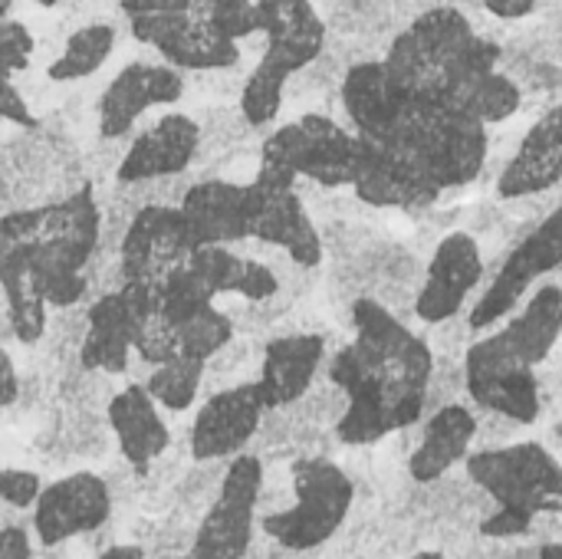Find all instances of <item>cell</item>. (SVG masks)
Masks as SVG:
<instances>
[{
	"instance_id": "f546056e",
	"label": "cell",
	"mask_w": 562,
	"mask_h": 559,
	"mask_svg": "<svg viewBox=\"0 0 562 559\" xmlns=\"http://www.w3.org/2000/svg\"><path fill=\"white\" fill-rule=\"evenodd\" d=\"M520 99H524L520 86L510 76L497 72V66H494V69L468 72L441 102L477 119V122H484V125H497L520 109Z\"/></svg>"
},
{
	"instance_id": "e0dca14e",
	"label": "cell",
	"mask_w": 562,
	"mask_h": 559,
	"mask_svg": "<svg viewBox=\"0 0 562 559\" xmlns=\"http://www.w3.org/2000/svg\"><path fill=\"white\" fill-rule=\"evenodd\" d=\"M184 96V72L168 63H128L102 89L95 102L99 138L115 142L155 105H175Z\"/></svg>"
},
{
	"instance_id": "4dcf8cb0",
	"label": "cell",
	"mask_w": 562,
	"mask_h": 559,
	"mask_svg": "<svg viewBox=\"0 0 562 559\" xmlns=\"http://www.w3.org/2000/svg\"><path fill=\"white\" fill-rule=\"evenodd\" d=\"M115 49V26L109 23H86V26H76L59 56L46 66V79L49 82H79V79H89L95 76L105 59L112 56Z\"/></svg>"
},
{
	"instance_id": "ffe728a7",
	"label": "cell",
	"mask_w": 562,
	"mask_h": 559,
	"mask_svg": "<svg viewBox=\"0 0 562 559\" xmlns=\"http://www.w3.org/2000/svg\"><path fill=\"white\" fill-rule=\"evenodd\" d=\"M201 148V128L184 112L161 115L151 128L138 132L115 165L119 185H148L175 178L191 168Z\"/></svg>"
},
{
	"instance_id": "e575fe53",
	"label": "cell",
	"mask_w": 562,
	"mask_h": 559,
	"mask_svg": "<svg viewBox=\"0 0 562 559\" xmlns=\"http://www.w3.org/2000/svg\"><path fill=\"white\" fill-rule=\"evenodd\" d=\"M175 339H178L181 356H191V359L207 366L211 359H217L234 343V320L211 303L201 313H194L191 320H184L175 329Z\"/></svg>"
},
{
	"instance_id": "f35d334b",
	"label": "cell",
	"mask_w": 562,
	"mask_h": 559,
	"mask_svg": "<svg viewBox=\"0 0 562 559\" xmlns=\"http://www.w3.org/2000/svg\"><path fill=\"white\" fill-rule=\"evenodd\" d=\"M33 49H36V40H33V33L26 30V23L7 16V20L0 23V72L16 76L20 69H26Z\"/></svg>"
},
{
	"instance_id": "277c9868",
	"label": "cell",
	"mask_w": 562,
	"mask_h": 559,
	"mask_svg": "<svg viewBox=\"0 0 562 559\" xmlns=\"http://www.w3.org/2000/svg\"><path fill=\"white\" fill-rule=\"evenodd\" d=\"M382 142L402 148L441 194L471 185L487 161V125L438 99H408Z\"/></svg>"
},
{
	"instance_id": "ba28073f",
	"label": "cell",
	"mask_w": 562,
	"mask_h": 559,
	"mask_svg": "<svg viewBox=\"0 0 562 559\" xmlns=\"http://www.w3.org/2000/svg\"><path fill=\"white\" fill-rule=\"evenodd\" d=\"M267 465L254 451H240L227 461L224 481L211 507L194 527L191 554L198 559H240L257 537V501Z\"/></svg>"
},
{
	"instance_id": "7a4b0ae2",
	"label": "cell",
	"mask_w": 562,
	"mask_h": 559,
	"mask_svg": "<svg viewBox=\"0 0 562 559\" xmlns=\"http://www.w3.org/2000/svg\"><path fill=\"white\" fill-rule=\"evenodd\" d=\"M30 270L43 300L56 310L76 306L89 293V264L102 241V211L89 185L59 201L16 208Z\"/></svg>"
},
{
	"instance_id": "836d02e7",
	"label": "cell",
	"mask_w": 562,
	"mask_h": 559,
	"mask_svg": "<svg viewBox=\"0 0 562 559\" xmlns=\"http://www.w3.org/2000/svg\"><path fill=\"white\" fill-rule=\"evenodd\" d=\"M224 468H227V461H191V468H184V474L175 481L165 514L198 527L201 514L211 507V501L221 491Z\"/></svg>"
},
{
	"instance_id": "9f6ffc18",
	"label": "cell",
	"mask_w": 562,
	"mask_h": 559,
	"mask_svg": "<svg viewBox=\"0 0 562 559\" xmlns=\"http://www.w3.org/2000/svg\"><path fill=\"white\" fill-rule=\"evenodd\" d=\"M175 559H198L194 554H184V557H175Z\"/></svg>"
},
{
	"instance_id": "681fc988",
	"label": "cell",
	"mask_w": 562,
	"mask_h": 559,
	"mask_svg": "<svg viewBox=\"0 0 562 559\" xmlns=\"http://www.w3.org/2000/svg\"><path fill=\"white\" fill-rule=\"evenodd\" d=\"M283 559H323V550H300V554H296V550H290Z\"/></svg>"
},
{
	"instance_id": "74e56055",
	"label": "cell",
	"mask_w": 562,
	"mask_h": 559,
	"mask_svg": "<svg viewBox=\"0 0 562 559\" xmlns=\"http://www.w3.org/2000/svg\"><path fill=\"white\" fill-rule=\"evenodd\" d=\"M533 521H537V514H530V511H520V507H494L481 524H477V534L484 537V540H530V534H533Z\"/></svg>"
},
{
	"instance_id": "4fadbf2b",
	"label": "cell",
	"mask_w": 562,
	"mask_h": 559,
	"mask_svg": "<svg viewBox=\"0 0 562 559\" xmlns=\"http://www.w3.org/2000/svg\"><path fill=\"white\" fill-rule=\"evenodd\" d=\"M557 267H562V208H557L550 217H543L530 231V237H524L510 250V257L491 280V287L477 297L471 320H468L471 329H491L494 323L507 320L514 306L527 297V290L547 273H553Z\"/></svg>"
},
{
	"instance_id": "bcb514c9",
	"label": "cell",
	"mask_w": 562,
	"mask_h": 559,
	"mask_svg": "<svg viewBox=\"0 0 562 559\" xmlns=\"http://www.w3.org/2000/svg\"><path fill=\"white\" fill-rule=\"evenodd\" d=\"M92 559H145V547L142 544H105L102 550H95V557Z\"/></svg>"
},
{
	"instance_id": "ee69618b",
	"label": "cell",
	"mask_w": 562,
	"mask_h": 559,
	"mask_svg": "<svg viewBox=\"0 0 562 559\" xmlns=\"http://www.w3.org/2000/svg\"><path fill=\"white\" fill-rule=\"evenodd\" d=\"M188 0H119V10L125 16H138V13H168V10H184Z\"/></svg>"
},
{
	"instance_id": "7c38bea8",
	"label": "cell",
	"mask_w": 562,
	"mask_h": 559,
	"mask_svg": "<svg viewBox=\"0 0 562 559\" xmlns=\"http://www.w3.org/2000/svg\"><path fill=\"white\" fill-rule=\"evenodd\" d=\"M112 511L115 501L105 478L95 471H72L40 491L30 527L40 547H63L76 537H92L105 530Z\"/></svg>"
},
{
	"instance_id": "9a60e30c",
	"label": "cell",
	"mask_w": 562,
	"mask_h": 559,
	"mask_svg": "<svg viewBox=\"0 0 562 559\" xmlns=\"http://www.w3.org/2000/svg\"><path fill=\"white\" fill-rule=\"evenodd\" d=\"M188 254L191 244L178 204H142L119 237V283L138 280L158 287L188 260Z\"/></svg>"
},
{
	"instance_id": "30bf717a",
	"label": "cell",
	"mask_w": 562,
	"mask_h": 559,
	"mask_svg": "<svg viewBox=\"0 0 562 559\" xmlns=\"http://www.w3.org/2000/svg\"><path fill=\"white\" fill-rule=\"evenodd\" d=\"M151 313H155V287L138 280H122L119 287L95 297L86 310V329L79 339L82 372H95V376L128 372L135 336Z\"/></svg>"
},
{
	"instance_id": "816d5d0a",
	"label": "cell",
	"mask_w": 562,
	"mask_h": 559,
	"mask_svg": "<svg viewBox=\"0 0 562 559\" xmlns=\"http://www.w3.org/2000/svg\"><path fill=\"white\" fill-rule=\"evenodd\" d=\"M33 559H66V557L59 554V547H43V554H40V557L33 554Z\"/></svg>"
},
{
	"instance_id": "6f0895ef",
	"label": "cell",
	"mask_w": 562,
	"mask_h": 559,
	"mask_svg": "<svg viewBox=\"0 0 562 559\" xmlns=\"http://www.w3.org/2000/svg\"><path fill=\"white\" fill-rule=\"evenodd\" d=\"M0 320H3V313H0Z\"/></svg>"
},
{
	"instance_id": "ac0fdd59",
	"label": "cell",
	"mask_w": 562,
	"mask_h": 559,
	"mask_svg": "<svg viewBox=\"0 0 562 559\" xmlns=\"http://www.w3.org/2000/svg\"><path fill=\"white\" fill-rule=\"evenodd\" d=\"M356 161L349 175V188L359 201L372 208H428L441 198L438 188L428 185V178L405 158L402 148L382 138H362L356 135Z\"/></svg>"
},
{
	"instance_id": "c3c4849f",
	"label": "cell",
	"mask_w": 562,
	"mask_h": 559,
	"mask_svg": "<svg viewBox=\"0 0 562 559\" xmlns=\"http://www.w3.org/2000/svg\"><path fill=\"white\" fill-rule=\"evenodd\" d=\"M405 559H448V554H445V550H438V547H422V550L408 554Z\"/></svg>"
},
{
	"instance_id": "3957f363",
	"label": "cell",
	"mask_w": 562,
	"mask_h": 559,
	"mask_svg": "<svg viewBox=\"0 0 562 559\" xmlns=\"http://www.w3.org/2000/svg\"><path fill=\"white\" fill-rule=\"evenodd\" d=\"M382 63L408 99L441 102L468 72L494 69L501 46L474 33L471 20L454 3H441L415 16L412 26L392 40Z\"/></svg>"
},
{
	"instance_id": "11a10c76",
	"label": "cell",
	"mask_w": 562,
	"mask_h": 559,
	"mask_svg": "<svg viewBox=\"0 0 562 559\" xmlns=\"http://www.w3.org/2000/svg\"><path fill=\"white\" fill-rule=\"evenodd\" d=\"M445 3H454L458 7V3H481V0H445Z\"/></svg>"
},
{
	"instance_id": "f5cc1de1",
	"label": "cell",
	"mask_w": 562,
	"mask_h": 559,
	"mask_svg": "<svg viewBox=\"0 0 562 559\" xmlns=\"http://www.w3.org/2000/svg\"><path fill=\"white\" fill-rule=\"evenodd\" d=\"M10 10H13V0H0V23L10 16Z\"/></svg>"
},
{
	"instance_id": "ab89813d",
	"label": "cell",
	"mask_w": 562,
	"mask_h": 559,
	"mask_svg": "<svg viewBox=\"0 0 562 559\" xmlns=\"http://www.w3.org/2000/svg\"><path fill=\"white\" fill-rule=\"evenodd\" d=\"M43 491V478L26 468H0V507L30 511Z\"/></svg>"
},
{
	"instance_id": "f1b7e54d",
	"label": "cell",
	"mask_w": 562,
	"mask_h": 559,
	"mask_svg": "<svg viewBox=\"0 0 562 559\" xmlns=\"http://www.w3.org/2000/svg\"><path fill=\"white\" fill-rule=\"evenodd\" d=\"M188 264L198 270L214 297L234 293L250 303H263L273 300V293L280 290V280L267 264L240 257L234 254V247H198L188 254Z\"/></svg>"
},
{
	"instance_id": "d4e9b609",
	"label": "cell",
	"mask_w": 562,
	"mask_h": 559,
	"mask_svg": "<svg viewBox=\"0 0 562 559\" xmlns=\"http://www.w3.org/2000/svg\"><path fill=\"white\" fill-rule=\"evenodd\" d=\"M474 441H477V415L468 405L448 402L428 412L422 425V438L408 455V478L415 484H428L451 474L471 455Z\"/></svg>"
},
{
	"instance_id": "60d3db41",
	"label": "cell",
	"mask_w": 562,
	"mask_h": 559,
	"mask_svg": "<svg viewBox=\"0 0 562 559\" xmlns=\"http://www.w3.org/2000/svg\"><path fill=\"white\" fill-rule=\"evenodd\" d=\"M0 119H7L10 125H20V128L40 125L30 102L23 99V92L13 86V76H7V72H0Z\"/></svg>"
},
{
	"instance_id": "f6af8a7d",
	"label": "cell",
	"mask_w": 562,
	"mask_h": 559,
	"mask_svg": "<svg viewBox=\"0 0 562 559\" xmlns=\"http://www.w3.org/2000/svg\"><path fill=\"white\" fill-rule=\"evenodd\" d=\"M481 7H487L501 20H520L527 13H533L537 0H481Z\"/></svg>"
},
{
	"instance_id": "9c48e42d",
	"label": "cell",
	"mask_w": 562,
	"mask_h": 559,
	"mask_svg": "<svg viewBox=\"0 0 562 559\" xmlns=\"http://www.w3.org/2000/svg\"><path fill=\"white\" fill-rule=\"evenodd\" d=\"M244 211H247V241L280 247L303 270L323 264L319 231L293 178H280L257 168L254 181L244 185Z\"/></svg>"
},
{
	"instance_id": "7bdbcfd3",
	"label": "cell",
	"mask_w": 562,
	"mask_h": 559,
	"mask_svg": "<svg viewBox=\"0 0 562 559\" xmlns=\"http://www.w3.org/2000/svg\"><path fill=\"white\" fill-rule=\"evenodd\" d=\"M20 399V372L10 353L0 346V409H10Z\"/></svg>"
},
{
	"instance_id": "7dc6e473",
	"label": "cell",
	"mask_w": 562,
	"mask_h": 559,
	"mask_svg": "<svg viewBox=\"0 0 562 559\" xmlns=\"http://www.w3.org/2000/svg\"><path fill=\"white\" fill-rule=\"evenodd\" d=\"M537 559H562V540H540L537 544Z\"/></svg>"
},
{
	"instance_id": "db71d44e",
	"label": "cell",
	"mask_w": 562,
	"mask_h": 559,
	"mask_svg": "<svg viewBox=\"0 0 562 559\" xmlns=\"http://www.w3.org/2000/svg\"><path fill=\"white\" fill-rule=\"evenodd\" d=\"M33 3H36V7H46V10H49V7H59L63 0H33Z\"/></svg>"
},
{
	"instance_id": "cb8c5ba5",
	"label": "cell",
	"mask_w": 562,
	"mask_h": 559,
	"mask_svg": "<svg viewBox=\"0 0 562 559\" xmlns=\"http://www.w3.org/2000/svg\"><path fill=\"white\" fill-rule=\"evenodd\" d=\"M326 359V339L316 333H293L277 336L263 346L260 359V395L267 409H290L296 405L313 385Z\"/></svg>"
},
{
	"instance_id": "8992f818",
	"label": "cell",
	"mask_w": 562,
	"mask_h": 559,
	"mask_svg": "<svg viewBox=\"0 0 562 559\" xmlns=\"http://www.w3.org/2000/svg\"><path fill=\"white\" fill-rule=\"evenodd\" d=\"M356 145L352 128L323 112H306L263 138L257 168L293 181L306 178L319 188H349Z\"/></svg>"
},
{
	"instance_id": "f907efd6",
	"label": "cell",
	"mask_w": 562,
	"mask_h": 559,
	"mask_svg": "<svg viewBox=\"0 0 562 559\" xmlns=\"http://www.w3.org/2000/svg\"><path fill=\"white\" fill-rule=\"evenodd\" d=\"M553 514H557V517L562 514V465H560V478H557V497H553Z\"/></svg>"
},
{
	"instance_id": "7402d4cb",
	"label": "cell",
	"mask_w": 562,
	"mask_h": 559,
	"mask_svg": "<svg viewBox=\"0 0 562 559\" xmlns=\"http://www.w3.org/2000/svg\"><path fill=\"white\" fill-rule=\"evenodd\" d=\"M191 250L198 247H234L247 241L244 185L207 178L191 185L178 201Z\"/></svg>"
},
{
	"instance_id": "484cf974",
	"label": "cell",
	"mask_w": 562,
	"mask_h": 559,
	"mask_svg": "<svg viewBox=\"0 0 562 559\" xmlns=\"http://www.w3.org/2000/svg\"><path fill=\"white\" fill-rule=\"evenodd\" d=\"M562 181V105L543 112L524 135L517 155L497 178V194L507 201L550 191Z\"/></svg>"
},
{
	"instance_id": "603a6c76",
	"label": "cell",
	"mask_w": 562,
	"mask_h": 559,
	"mask_svg": "<svg viewBox=\"0 0 562 559\" xmlns=\"http://www.w3.org/2000/svg\"><path fill=\"white\" fill-rule=\"evenodd\" d=\"M263 56L280 63L290 76L313 66L326 49V23L313 0H257Z\"/></svg>"
},
{
	"instance_id": "8d00e7d4",
	"label": "cell",
	"mask_w": 562,
	"mask_h": 559,
	"mask_svg": "<svg viewBox=\"0 0 562 559\" xmlns=\"http://www.w3.org/2000/svg\"><path fill=\"white\" fill-rule=\"evenodd\" d=\"M211 26L217 33H224L227 40H234V43L260 33L257 0H217L214 10H211Z\"/></svg>"
},
{
	"instance_id": "d6a6232c",
	"label": "cell",
	"mask_w": 562,
	"mask_h": 559,
	"mask_svg": "<svg viewBox=\"0 0 562 559\" xmlns=\"http://www.w3.org/2000/svg\"><path fill=\"white\" fill-rule=\"evenodd\" d=\"M290 72L273 63L270 56H260L257 66L250 69L244 89H240V115L254 128H267L280 109H283V92H286Z\"/></svg>"
},
{
	"instance_id": "52a82bcc",
	"label": "cell",
	"mask_w": 562,
	"mask_h": 559,
	"mask_svg": "<svg viewBox=\"0 0 562 559\" xmlns=\"http://www.w3.org/2000/svg\"><path fill=\"white\" fill-rule=\"evenodd\" d=\"M468 478L501 507L553 514L560 461L540 441H507L477 448L464 458Z\"/></svg>"
},
{
	"instance_id": "8fae6325",
	"label": "cell",
	"mask_w": 562,
	"mask_h": 559,
	"mask_svg": "<svg viewBox=\"0 0 562 559\" xmlns=\"http://www.w3.org/2000/svg\"><path fill=\"white\" fill-rule=\"evenodd\" d=\"M464 392L484 412L533 425L543 412L537 369L510 356L491 333L464 353Z\"/></svg>"
},
{
	"instance_id": "4316f807",
	"label": "cell",
	"mask_w": 562,
	"mask_h": 559,
	"mask_svg": "<svg viewBox=\"0 0 562 559\" xmlns=\"http://www.w3.org/2000/svg\"><path fill=\"white\" fill-rule=\"evenodd\" d=\"M408 96L389 72L382 59H366L349 66L342 79V109L352 122V132L362 138H385L398 122Z\"/></svg>"
},
{
	"instance_id": "5b68a950",
	"label": "cell",
	"mask_w": 562,
	"mask_h": 559,
	"mask_svg": "<svg viewBox=\"0 0 562 559\" xmlns=\"http://www.w3.org/2000/svg\"><path fill=\"white\" fill-rule=\"evenodd\" d=\"M293 501L283 511L260 514L257 527L286 550H323L346 527L356 504L352 474L329 455H310L286 465Z\"/></svg>"
},
{
	"instance_id": "d590c367",
	"label": "cell",
	"mask_w": 562,
	"mask_h": 559,
	"mask_svg": "<svg viewBox=\"0 0 562 559\" xmlns=\"http://www.w3.org/2000/svg\"><path fill=\"white\" fill-rule=\"evenodd\" d=\"M135 544L145 547V559L184 557V554H191V544H194V524L178 521L171 514L142 517L135 524Z\"/></svg>"
},
{
	"instance_id": "6da1fadb",
	"label": "cell",
	"mask_w": 562,
	"mask_h": 559,
	"mask_svg": "<svg viewBox=\"0 0 562 559\" xmlns=\"http://www.w3.org/2000/svg\"><path fill=\"white\" fill-rule=\"evenodd\" d=\"M352 329L329 362V382L346 395L333 432L349 448H369L425 418L435 353L379 300H356Z\"/></svg>"
},
{
	"instance_id": "b9f144b4",
	"label": "cell",
	"mask_w": 562,
	"mask_h": 559,
	"mask_svg": "<svg viewBox=\"0 0 562 559\" xmlns=\"http://www.w3.org/2000/svg\"><path fill=\"white\" fill-rule=\"evenodd\" d=\"M33 540L23 524H3L0 527V559H33Z\"/></svg>"
},
{
	"instance_id": "44dd1931",
	"label": "cell",
	"mask_w": 562,
	"mask_h": 559,
	"mask_svg": "<svg viewBox=\"0 0 562 559\" xmlns=\"http://www.w3.org/2000/svg\"><path fill=\"white\" fill-rule=\"evenodd\" d=\"M105 425L115 435L122 461L142 478L151 461H158L171 448V428L161 418L158 402L148 395L142 382L125 385L122 392H112L105 402Z\"/></svg>"
},
{
	"instance_id": "83f0119b",
	"label": "cell",
	"mask_w": 562,
	"mask_h": 559,
	"mask_svg": "<svg viewBox=\"0 0 562 559\" xmlns=\"http://www.w3.org/2000/svg\"><path fill=\"white\" fill-rule=\"evenodd\" d=\"M494 336H497L501 346H504L510 356H517L520 362H527V366H533V369H537L540 362H547L550 353H553V346L560 343L562 336L560 287H553V283L540 287V290L527 300V306H524L514 320H507Z\"/></svg>"
},
{
	"instance_id": "d6986e66",
	"label": "cell",
	"mask_w": 562,
	"mask_h": 559,
	"mask_svg": "<svg viewBox=\"0 0 562 559\" xmlns=\"http://www.w3.org/2000/svg\"><path fill=\"white\" fill-rule=\"evenodd\" d=\"M484 277V257L468 231H451L431 254L425 283L415 297V313L422 323L438 326L461 313L468 297Z\"/></svg>"
},
{
	"instance_id": "2e32d148",
	"label": "cell",
	"mask_w": 562,
	"mask_h": 559,
	"mask_svg": "<svg viewBox=\"0 0 562 559\" xmlns=\"http://www.w3.org/2000/svg\"><path fill=\"white\" fill-rule=\"evenodd\" d=\"M267 412L270 409L260 395L257 379L214 392L211 399H204L188 428L191 461H231L234 455L247 451Z\"/></svg>"
},
{
	"instance_id": "5bb4252c",
	"label": "cell",
	"mask_w": 562,
	"mask_h": 559,
	"mask_svg": "<svg viewBox=\"0 0 562 559\" xmlns=\"http://www.w3.org/2000/svg\"><path fill=\"white\" fill-rule=\"evenodd\" d=\"M128 30L138 43L151 46L161 63L175 69H227L240 59V43L227 40L211 26V20L191 16L188 10H168V13H138L128 16Z\"/></svg>"
},
{
	"instance_id": "1f68e13d",
	"label": "cell",
	"mask_w": 562,
	"mask_h": 559,
	"mask_svg": "<svg viewBox=\"0 0 562 559\" xmlns=\"http://www.w3.org/2000/svg\"><path fill=\"white\" fill-rule=\"evenodd\" d=\"M204 362L191 359V356H171L158 366H151L148 379L142 382L148 389V395L158 402V409L165 412H188L194 405V399L201 395V382H204Z\"/></svg>"
}]
</instances>
